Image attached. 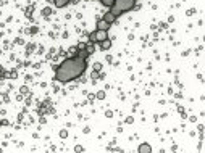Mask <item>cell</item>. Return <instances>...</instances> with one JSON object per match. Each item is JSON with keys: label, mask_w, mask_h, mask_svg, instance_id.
I'll list each match as a JSON object with an SVG mask.
<instances>
[{"label": "cell", "mask_w": 205, "mask_h": 153, "mask_svg": "<svg viewBox=\"0 0 205 153\" xmlns=\"http://www.w3.org/2000/svg\"><path fill=\"white\" fill-rule=\"evenodd\" d=\"M100 69H102V63H100V61L94 63V71H100Z\"/></svg>", "instance_id": "12"}, {"label": "cell", "mask_w": 205, "mask_h": 153, "mask_svg": "<svg viewBox=\"0 0 205 153\" xmlns=\"http://www.w3.org/2000/svg\"><path fill=\"white\" fill-rule=\"evenodd\" d=\"M70 2H73V3H78V2H79V0H70Z\"/></svg>", "instance_id": "19"}, {"label": "cell", "mask_w": 205, "mask_h": 153, "mask_svg": "<svg viewBox=\"0 0 205 153\" xmlns=\"http://www.w3.org/2000/svg\"><path fill=\"white\" fill-rule=\"evenodd\" d=\"M76 52H78V48H76V45H74V47H70V48H68V53L71 55V57H76Z\"/></svg>", "instance_id": "11"}, {"label": "cell", "mask_w": 205, "mask_h": 153, "mask_svg": "<svg viewBox=\"0 0 205 153\" xmlns=\"http://www.w3.org/2000/svg\"><path fill=\"white\" fill-rule=\"evenodd\" d=\"M76 57H78V58H81V60H87L89 53L86 52V48H84V50H78V52H76Z\"/></svg>", "instance_id": "9"}, {"label": "cell", "mask_w": 205, "mask_h": 153, "mask_svg": "<svg viewBox=\"0 0 205 153\" xmlns=\"http://www.w3.org/2000/svg\"><path fill=\"white\" fill-rule=\"evenodd\" d=\"M137 151H139V153H152V147L149 144H141L139 148H137Z\"/></svg>", "instance_id": "6"}, {"label": "cell", "mask_w": 205, "mask_h": 153, "mask_svg": "<svg viewBox=\"0 0 205 153\" xmlns=\"http://www.w3.org/2000/svg\"><path fill=\"white\" fill-rule=\"evenodd\" d=\"M102 19H104V21H107V23H108V24H113L115 21H116V16H115V15L113 13H105L104 15V18H102Z\"/></svg>", "instance_id": "4"}, {"label": "cell", "mask_w": 205, "mask_h": 153, "mask_svg": "<svg viewBox=\"0 0 205 153\" xmlns=\"http://www.w3.org/2000/svg\"><path fill=\"white\" fill-rule=\"evenodd\" d=\"M136 5V0H115L113 5L110 7V13H113L115 16H120V15L131 12Z\"/></svg>", "instance_id": "2"}, {"label": "cell", "mask_w": 205, "mask_h": 153, "mask_svg": "<svg viewBox=\"0 0 205 153\" xmlns=\"http://www.w3.org/2000/svg\"><path fill=\"white\" fill-rule=\"evenodd\" d=\"M70 3V0H53V5L57 8H63V7H66V5Z\"/></svg>", "instance_id": "8"}, {"label": "cell", "mask_w": 205, "mask_h": 153, "mask_svg": "<svg viewBox=\"0 0 205 153\" xmlns=\"http://www.w3.org/2000/svg\"><path fill=\"white\" fill-rule=\"evenodd\" d=\"M50 13H52V8H44V10H42V15H44V16H49Z\"/></svg>", "instance_id": "13"}, {"label": "cell", "mask_w": 205, "mask_h": 153, "mask_svg": "<svg viewBox=\"0 0 205 153\" xmlns=\"http://www.w3.org/2000/svg\"><path fill=\"white\" fill-rule=\"evenodd\" d=\"M76 48H78V50H84L86 48V42H79L78 45H76Z\"/></svg>", "instance_id": "14"}, {"label": "cell", "mask_w": 205, "mask_h": 153, "mask_svg": "<svg viewBox=\"0 0 205 153\" xmlns=\"http://www.w3.org/2000/svg\"><path fill=\"white\" fill-rule=\"evenodd\" d=\"M105 39H108V31H99L97 29L95 32H92L91 35H89V42H102V40H105Z\"/></svg>", "instance_id": "3"}, {"label": "cell", "mask_w": 205, "mask_h": 153, "mask_svg": "<svg viewBox=\"0 0 205 153\" xmlns=\"http://www.w3.org/2000/svg\"><path fill=\"white\" fill-rule=\"evenodd\" d=\"M97 98H99V100L105 98V92H99V94H97Z\"/></svg>", "instance_id": "16"}, {"label": "cell", "mask_w": 205, "mask_h": 153, "mask_svg": "<svg viewBox=\"0 0 205 153\" xmlns=\"http://www.w3.org/2000/svg\"><path fill=\"white\" fill-rule=\"evenodd\" d=\"M0 124H2V122H0Z\"/></svg>", "instance_id": "21"}, {"label": "cell", "mask_w": 205, "mask_h": 153, "mask_svg": "<svg viewBox=\"0 0 205 153\" xmlns=\"http://www.w3.org/2000/svg\"><path fill=\"white\" fill-rule=\"evenodd\" d=\"M21 94H23V95L28 94V87H26V85H23V87H21Z\"/></svg>", "instance_id": "17"}, {"label": "cell", "mask_w": 205, "mask_h": 153, "mask_svg": "<svg viewBox=\"0 0 205 153\" xmlns=\"http://www.w3.org/2000/svg\"><path fill=\"white\" fill-rule=\"evenodd\" d=\"M99 76H100V74H99V71H92V73H91V78H92V79H97Z\"/></svg>", "instance_id": "15"}, {"label": "cell", "mask_w": 205, "mask_h": 153, "mask_svg": "<svg viewBox=\"0 0 205 153\" xmlns=\"http://www.w3.org/2000/svg\"><path fill=\"white\" fill-rule=\"evenodd\" d=\"M108 28H110V24L107 21H104V19H99V21H97V29L99 31H108Z\"/></svg>", "instance_id": "5"}, {"label": "cell", "mask_w": 205, "mask_h": 153, "mask_svg": "<svg viewBox=\"0 0 205 153\" xmlns=\"http://www.w3.org/2000/svg\"><path fill=\"white\" fill-rule=\"evenodd\" d=\"M86 68H87L86 60H81L78 57L66 58L55 69V79L58 82H70V81H74L76 78H81L84 74Z\"/></svg>", "instance_id": "1"}, {"label": "cell", "mask_w": 205, "mask_h": 153, "mask_svg": "<svg viewBox=\"0 0 205 153\" xmlns=\"http://www.w3.org/2000/svg\"><path fill=\"white\" fill-rule=\"evenodd\" d=\"M86 52H87L89 55H92V53L95 52V47H94V44H92V42H87V44H86Z\"/></svg>", "instance_id": "10"}, {"label": "cell", "mask_w": 205, "mask_h": 153, "mask_svg": "<svg viewBox=\"0 0 205 153\" xmlns=\"http://www.w3.org/2000/svg\"><path fill=\"white\" fill-rule=\"evenodd\" d=\"M2 71H3V68H2V65H0V73H2Z\"/></svg>", "instance_id": "20"}, {"label": "cell", "mask_w": 205, "mask_h": 153, "mask_svg": "<svg viewBox=\"0 0 205 153\" xmlns=\"http://www.w3.org/2000/svg\"><path fill=\"white\" fill-rule=\"evenodd\" d=\"M66 135H68V132H66V131H61L60 132V137H66Z\"/></svg>", "instance_id": "18"}, {"label": "cell", "mask_w": 205, "mask_h": 153, "mask_svg": "<svg viewBox=\"0 0 205 153\" xmlns=\"http://www.w3.org/2000/svg\"><path fill=\"white\" fill-rule=\"evenodd\" d=\"M100 48L104 50V52H107V50H110V48H111V40H110V39L102 40V42H100Z\"/></svg>", "instance_id": "7"}]
</instances>
